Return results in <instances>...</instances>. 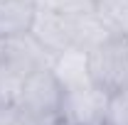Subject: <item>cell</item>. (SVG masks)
I'll list each match as a JSON object with an SVG mask.
<instances>
[{"instance_id": "cell-2", "label": "cell", "mask_w": 128, "mask_h": 125, "mask_svg": "<svg viewBox=\"0 0 128 125\" xmlns=\"http://www.w3.org/2000/svg\"><path fill=\"white\" fill-rule=\"evenodd\" d=\"M91 57V81L104 91H121L128 86V42L113 37L104 47L89 52Z\"/></svg>"}, {"instance_id": "cell-3", "label": "cell", "mask_w": 128, "mask_h": 125, "mask_svg": "<svg viewBox=\"0 0 128 125\" xmlns=\"http://www.w3.org/2000/svg\"><path fill=\"white\" fill-rule=\"evenodd\" d=\"M62 86L52 76L49 66L32 71L25 78L22 93L17 101V110L22 115H59L62 103Z\"/></svg>"}, {"instance_id": "cell-8", "label": "cell", "mask_w": 128, "mask_h": 125, "mask_svg": "<svg viewBox=\"0 0 128 125\" xmlns=\"http://www.w3.org/2000/svg\"><path fill=\"white\" fill-rule=\"evenodd\" d=\"M104 125H128V86L108 96V108Z\"/></svg>"}, {"instance_id": "cell-10", "label": "cell", "mask_w": 128, "mask_h": 125, "mask_svg": "<svg viewBox=\"0 0 128 125\" xmlns=\"http://www.w3.org/2000/svg\"><path fill=\"white\" fill-rule=\"evenodd\" d=\"M111 22H113V27H116V34L128 42V5H123V7L113 15Z\"/></svg>"}, {"instance_id": "cell-6", "label": "cell", "mask_w": 128, "mask_h": 125, "mask_svg": "<svg viewBox=\"0 0 128 125\" xmlns=\"http://www.w3.org/2000/svg\"><path fill=\"white\" fill-rule=\"evenodd\" d=\"M113 37H118L113 22L106 15H101L96 7L72 17V44L74 47L94 52V49L104 47L106 42H111Z\"/></svg>"}, {"instance_id": "cell-7", "label": "cell", "mask_w": 128, "mask_h": 125, "mask_svg": "<svg viewBox=\"0 0 128 125\" xmlns=\"http://www.w3.org/2000/svg\"><path fill=\"white\" fill-rule=\"evenodd\" d=\"M37 0H0V39L30 32Z\"/></svg>"}, {"instance_id": "cell-5", "label": "cell", "mask_w": 128, "mask_h": 125, "mask_svg": "<svg viewBox=\"0 0 128 125\" xmlns=\"http://www.w3.org/2000/svg\"><path fill=\"white\" fill-rule=\"evenodd\" d=\"M49 71L57 78V83L62 86V91H74V88L94 83L91 81V57H89V52L81 47H74V44L52 57Z\"/></svg>"}, {"instance_id": "cell-4", "label": "cell", "mask_w": 128, "mask_h": 125, "mask_svg": "<svg viewBox=\"0 0 128 125\" xmlns=\"http://www.w3.org/2000/svg\"><path fill=\"white\" fill-rule=\"evenodd\" d=\"M30 34L54 57V54L64 52L66 47H72V17L37 5Z\"/></svg>"}, {"instance_id": "cell-1", "label": "cell", "mask_w": 128, "mask_h": 125, "mask_svg": "<svg viewBox=\"0 0 128 125\" xmlns=\"http://www.w3.org/2000/svg\"><path fill=\"white\" fill-rule=\"evenodd\" d=\"M108 91L89 83L74 91H64L59 103V123L62 125H104L108 108Z\"/></svg>"}, {"instance_id": "cell-9", "label": "cell", "mask_w": 128, "mask_h": 125, "mask_svg": "<svg viewBox=\"0 0 128 125\" xmlns=\"http://www.w3.org/2000/svg\"><path fill=\"white\" fill-rule=\"evenodd\" d=\"M0 125H25L20 118V110L15 106H8V103H0Z\"/></svg>"}]
</instances>
